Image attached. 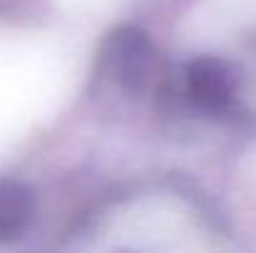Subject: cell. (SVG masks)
<instances>
[{
  "instance_id": "obj_1",
  "label": "cell",
  "mask_w": 256,
  "mask_h": 253,
  "mask_svg": "<svg viewBox=\"0 0 256 253\" xmlns=\"http://www.w3.org/2000/svg\"><path fill=\"white\" fill-rule=\"evenodd\" d=\"M110 75L132 92L147 87L154 72V45L134 25H122L110 32L102 47Z\"/></svg>"
},
{
  "instance_id": "obj_2",
  "label": "cell",
  "mask_w": 256,
  "mask_h": 253,
  "mask_svg": "<svg viewBox=\"0 0 256 253\" xmlns=\"http://www.w3.org/2000/svg\"><path fill=\"white\" fill-rule=\"evenodd\" d=\"M186 94L209 114L226 112L234 102V75L216 57H199L186 67Z\"/></svg>"
},
{
  "instance_id": "obj_3",
  "label": "cell",
  "mask_w": 256,
  "mask_h": 253,
  "mask_svg": "<svg viewBox=\"0 0 256 253\" xmlns=\"http://www.w3.org/2000/svg\"><path fill=\"white\" fill-rule=\"evenodd\" d=\"M35 216L32 191L12 179L0 181V241H15Z\"/></svg>"
}]
</instances>
